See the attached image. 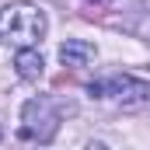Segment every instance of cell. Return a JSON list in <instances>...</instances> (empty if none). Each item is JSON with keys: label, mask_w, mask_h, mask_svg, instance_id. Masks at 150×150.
<instances>
[{"label": "cell", "mask_w": 150, "mask_h": 150, "mask_svg": "<svg viewBox=\"0 0 150 150\" xmlns=\"http://www.w3.org/2000/svg\"><path fill=\"white\" fill-rule=\"evenodd\" d=\"M49 32V18L45 11L32 0H14L0 11V38L11 45H38Z\"/></svg>", "instance_id": "6da1fadb"}, {"label": "cell", "mask_w": 150, "mask_h": 150, "mask_svg": "<svg viewBox=\"0 0 150 150\" xmlns=\"http://www.w3.org/2000/svg\"><path fill=\"white\" fill-rule=\"evenodd\" d=\"M87 98L112 101L119 108H140V105H150V80L133 74H108L87 84Z\"/></svg>", "instance_id": "7a4b0ae2"}, {"label": "cell", "mask_w": 150, "mask_h": 150, "mask_svg": "<svg viewBox=\"0 0 150 150\" xmlns=\"http://www.w3.org/2000/svg\"><path fill=\"white\" fill-rule=\"evenodd\" d=\"M59 122H63V112H59V105L49 94L28 98L25 108H21V140L52 143V136L59 133Z\"/></svg>", "instance_id": "3957f363"}, {"label": "cell", "mask_w": 150, "mask_h": 150, "mask_svg": "<svg viewBox=\"0 0 150 150\" xmlns=\"http://www.w3.org/2000/svg\"><path fill=\"white\" fill-rule=\"evenodd\" d=\"M14 70H18L21 80H38V77L45 74V59H42L38 45H21L14 52Z\"/></svg>", "instance_id": "277c9868"}, {"label": "cell", "mask_w": 150, "mask_h": 150, "mask_svg": "<svg viewBox=\"0 0 150 150\" xmlns=\"http://www.w3.org/2000/svg\"><path fill=\"white\" fill-rule=\"evenodd\" d=\"M94 56H98V49L91 42H84V38H67L59 45V63L63 67H87Z\"/></svg>", "instance_id": "5b68a950"}, {"label": "cell", "mask_w": 150, "mask_h": 150, "mask_svg": "<svg viewBox=\"0 0 150 150\" xmlns=\"http://www.w3.org/2000/svg\"><path fill=\"white\" fill-rule=\"evenodd\" d=\"M87 4H112V0H87Z\"/></svg>", "instance_id": "8992f818"}]
</instances>
